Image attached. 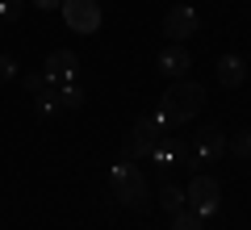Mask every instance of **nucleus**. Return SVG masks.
Listing matches in <instances>:
<instances>
[{
	"mask_svg": "<svg viewBox=\"0 0 251 230\" xmlns=\"http://www.w3.org/2000/svg\"><path fill=\"white\" fill-rule=\"evenodd\" d=\"M159 109L168 117V126H184L205 109V88L193 80H172V88L159 97Z\"/></svg>",
	"mask_w": 251,
	"mask_h": 230,
	"instance_id": "nucleus-1",
	"label": "nucleus"
},
{
	"mask_svg": "<svg viewBox=\"0 0 251 230\" xmlns=\"http://www.w3.org/2000/svg\"><path fill=\"white\" fill-rule=\"evenodd\" d=\"M109 180H113V193H117V201H122L126 209H147V205H151V184H147V172L138 168V163H130V159L113 163Z\"/></svg>",
	"mask_w": 251,
	"mask_h": 230,
	"instance_id": "nucleus-2",
	"label": "nucleus"
},
{
	"mask_svg": "<svg viewBox=\"0 0 251 230\" xmlns=\"http://www.w3.org/2000/svg\"><path fill=\"white\" fill-rule=\"evenodd\" d=\"M218 201H222V188H218L214 176L197 172V176L188 180V188H184V209H193L197 218H214V213H218Z\"/></svg>",
	"mask_w": 251,
	"mask_h": 230,
	"instance_id": "nucleus-3",
	"label": "nucleus"
},
{
	"mask_svg": "<svg viewBox=\"0 0 251 230\" xmlns=\"http://www.w3.org/2000/svg\"><path fill=\"white\" fill-rule=\"evenodd\" d=\"M59 13L72 34H97L100 29V0H63Z\"/></svg>",
	"mask_w": 251,
	"mask_h": 230,
	"instance_id": "nucleus-4",
	"label": "nucleus"
},
{
	"mask_svg": "<svg viewBox=\"0 0 251 230\" xmlns=\"http://www.w3.org/2000/svg\"><path fill=\"white\" fill-rule=\"evenodd\" d=\"M201 29V17L197 9H188V4H176V9L163 13V34L172 38V42H184V38H193Z\"/></svg>",
	"mask_w": 251,
	"mask_h": 230,
	"instance_id": "nucleus-5",
	"label": "nucleus"
},
{
	"mask_svg": "<svg viewBox=\"0 0 251 230\" xmlns=\"http://www.w3.org/2000/svg\"><path fill=\"white\" fill-rule=\"evenodd\" d=\"M222 155H226V134L218 126H205L197 134V142H193V168H205V163L222 159Z\"/></svg>",
	"mask_w": 251,
	"mask_h": 230,
	"instance_id": "nucleus-6",
	"label": "nucleus"
},
{
	"mask_svg": "<svg viewBox=\"0 0 251 230\" xmlns=\"http://www.w3.org/2000/svg\"><path fill=\"white\" fill-rule=\"evenodd\" d=\"M46 71V84H67L75 80V71H80V59H75V51H50L42 63Z\"/></svg>",
	"mask_w": 251,
	"mask_h": 230,
	"instance_id": "nucleus-7",
	"label": "nucleus"
},
{
	"mask_svg": "<svg viewBox=\"0 0 251 230\" xmlns=\"http://www.w3.org/2000/svg\"><path fill=\"white\" fill-rule=\"evenodd\" d=\"M188 67H193V54H188L180 42H172L168 51L159 54V71L168 76V80H184V71H188Z\"/></svg>",
	"mask_w": 251,
	"mask_h": 230,
	"instance_id": "nucleus-8",
	"label": "nucleus"
},
{
	"mask_svg": "<svg viewBox=\"0 0 251 230\" xmlns=\"http://www.w3.org/2000/svg\"><path fill=\"white\" fill-rule=\"evenodd\" d=\"M214 76H218V84H222V88H239L243 76H247V67H243L239 54H222V59L214 63Z\"/></svg>",
	"mask_w": 251,
	"mask_h": 230,
	"instance_id": "nucleus-9",
	"label": "nucleus"
},
{
	"mask_svg": "<svg viewBox=\"0 0 251 230\" xmlns=\"http://www.w3.org/2000/svg\"><path fill=\"white\" fill-rule=\"evenodd\" d=\"M151 151H155V142H147L143 134H130V138H126V147H122V155H126L130 163H138V159H147Z\"/></svg>",
	"mask_w": 251,
	"mask_h": 230,
	"instance_id": "nucleus-10",
	"label": "nucleus"
},
{
	"mask_svg": "<svg viewBox=\"0 0 251 230\" xmlns=\"http://www.w3.org/2000/svg\"><path fill=\"white\" fill-rule=\"evenodd\" d=\"M84 105V88L75 80H67V84H59V109H80Z\"/></svg>",
	"mask_w": 251,
	"mask_h": 230,
	"instance_id": "nucleus-11",
	"label": "nucleus"
},
{
	"mask_svg": "<svg viewBox=\"0 0 251 230\" xmlns=\"http://www.w3.org/2000/svg\"><path fill=\"white\" fill-rule=\"evenodd\" d=\"M159 205H163L168 213H180V209H184V188L163 184V188H159Z\"/></svg>",
	"mask_w": 251,
	"mask_h": 230,
	"instance_id": "nucleus-12",
	"label": "nucleus"
},
{
	"mask_svg": "<svg viewBox=\"0 0 251 230\" xmlns=\"http://www.w3.org/2000/svg\"><path fill=\"white\" fill-rule=\"evenodd\" d=\"M172 230H205V218H197L193 209H180L172 213Z\"/></svg>",
	"mask_w": 251,
	"mask_h": 230,
	"instance_id": "nucleus-13",
	"label": "nucleus"
},
{
	"mask_svg": "<svg viewBox=\"0 0 251 230\" xmlns=\"http://www.w3.org/2000/svg\"><path fill=\"white\" fill-rule=\"evenodd\" d=\"M226 151H234V155H251V134H234V138H226Z\"/></svg>",
	"mask_w": 251,
	"mask_h": 230,
	"instance_id": "nucleus-14",
	"label": "nucleus"
},
{
	"mask_svg": "<svg viewBox=\"0 0 251 230\" xmlns=\"http://www.w3.org/2000/svg\"><path fill=\"white\" fill-rule=\"evenodd\" d=\"M25 13V0H0V17L4 21H17Z\"/></svg>",
	"mask_w": 251,
	"mask_h": 230,
	"instance_id": "nucleus-15",
	"label": "nucleus"
},
{
	"mask_svg": "<svg viewBox=\"0 0 251 230\" xmlns=\"http://www.w3.org/2000/svg\"><path fill=\"white\" fill-rule=\"evenodd\" d=\"M25 88H29V92H42V88H46V71H34V76H25Z\"/></svg>",
	"mask_w": 251,
	"mask_h": 230,
	"instance_id": "nucleus-16",
	"label": "nucleus"
},
{
	"mask_svg": "<svg viewBox=\"0 0 251 230\" xmlns=\"http://www.w3.org/2000/svg\"><path fill=\"white\" fill-rule=\"evenodd\" d=\"M13 76H17V63L9 54H0V80H13Z\"/></svg>",
	"mask_w": 251,
	"mask_h": 230,
	"instance_id": "nucleus-17",
	"label": "nucleus"
},
{
	"mask_svg": "<svg viewBox=\"0 0 251 230\" xmlns=\"http://www.w3.org/2000/svg\"><path fill=\"white\" fill-rule=\"evenodd\" d=\"M25 4H34V9H42V13H50V9H59L63 0H25Z\"/></svg>",
	"mask_w": 251,
	"mask_h": 230,
	"instance_id": "nucleus-18",
	"label": "nucleus"
}]
</instances>
